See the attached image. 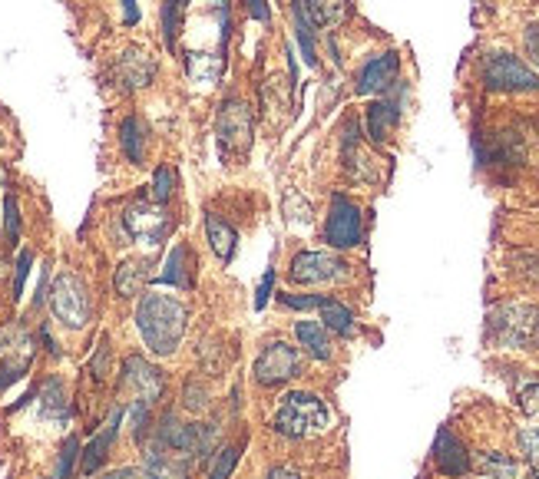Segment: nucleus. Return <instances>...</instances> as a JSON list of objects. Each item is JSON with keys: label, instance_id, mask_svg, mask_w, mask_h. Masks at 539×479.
<instances>
[{"label": "nucleus", "instance_id": "1", "mask_svg": "<svg viewBox=\"0 0 539 479\" xmlns=\"http://www.w3.org/2000/svg\"><path fill=\"white\" fill-rule=\"evenodd\" d=\"M136 328L149 354L172 357L179 351L182 337L189 328V311L176 295H163V291H146L136 304Z\"/></svg>", "mask_w": 539, "mask_h": 479}, {"label": "nucleus", "instance_id": "2", "mask_svg": "<svg viewBox=\"0 0 539 479\" xmlns=\"http://www.w3.org/2000/svg\"><path fill=\"white\" fill-rule=\"evenodd\" d=\"M331 413L325 407V400L308 394V390H295V394H285L282 404H278L272 417V430L282 433L288 440H305L315 437L328 427Z\"/></svg>", "mask_w": 539, "mask_h": 479}, {"label": "nucleus", "instance_id": "3", "mask_svg": "<svg viewBox=\"0 0 539 479\" xmlns=\"http://www.w3.org/2000/svg\"><path fill=\"white\" fill-rule=\"evenodd\" d=\"M490 337L493 344L500 347H530L539 344V308L533 304H500V308L490 311Z\"/></svg>", "mask_w": 539, "mask_h": 479}, {"label": "nucleus", "instance_id": "4", "mask_svg": "<svg viewBox=\"0 0 539 479\" xmlns=\"http://www.w3.org/2000/svg\"><path fill=\"white\" fill-rule=\"evenodd\" d=\"M50 311L63 328H70V331L86 328L93 318V301H90L86 281L80 275H73V271H60L50 288Z\"/></svg>", "mask_w": 539, "mask_h": 479}, {"label": "nucleus", "instance_id": "5", "mask_svg": "<svg viewBox=\"0 0 539 479\" xmlns=\"http://www.w3.org/2000/svg\"><path fill=\"white\" fill-rule=\"evenodd\" d=\"M483 83L503 93H533L539 90V73L513 53H490L483 60Z\"/></svg>", "mask_w": 539, "mask_h": 479}, {"label": "nucleus", "instance_id": "6", "mask_svg": "<svg viewBox=\"0 0 539 479\" xmlns=\"http://www.w3.org/2000/svg\"><path fill=\"white\" fill-rule=\"evenodd\" d=\"M169 228H172L169 212L159 202L139 199L133 205H126V212H123V235L129 238V242L156 248L169 235Z\"/></svg>", "mask_w": 539, "mask_h": 479}, {"label": "nucleus", "instance_id": "7", "mask_svg": "<svg viewBox=\"0 0 539 479\" xmlns=\"http://www.w3.org/2000/svg\"><path fill=\"white\" fill-rule=\"evenodd\" d=\"M348 261L328 252H298L291 258L288 278L295 285H331V281L348 278Z\"/></svg>", "mask_w": 539, "mask_h": 479}, {"label": "nucleus", "instance_id": "8", "mask_svg": "<svg viewBox=\"0 0 539 479\" xmlns=\"http://www.w3.org/2000/svg\"><path fill=\"white\" fill-rule=\"evenodd\" d=\"M298 364H301L298 347H291L285 341H272L262 354L255 357L252 377L262 387H282L285 380H291L298 374Z\"/></svg>", "mask_w": 539, "mask_h": 479}, {"label": "nucleus", "instance_id": "9", "mask_svg": "<svg viewBox=\"0 0 539 479\" xmlns=\"http://www.w3.org/2000/svg\"><path fill=\"white\" fill-rule=\"evenodd\" d=\"M364 235V219L361 209L354 205L348 195H334L331 209H328V222H325V238L334 248H354Z\"/></svg>", "mask_w": 539, "mask_h": 479}, {"label": "nucleus", "instance_id": "10", "mask_svg": "<svg viewBox=\"0 0 539 479\" xmlns=\"http://www.w3.org/2000/svg\"><path fill=\"white\" fill-rule=\"evenodd\" d=\"M215 129H219V139L225 149L245 152L252 146V110L242 100H225L219 119H215Z\"/></svg>", "mask_w": 539, "mask_h": 479}, {"label": "nucleus", "instance_id": "11", "mask_svg": "<svg viewBox=\"0 0 539 479\" xmlns=\"http://www.w3.org/2000/svg\"><path fill=\"white\" fill-rule=\"evenodd\" d=\"M123 387L133 390L136 400L156 404V400L163 397V390H166V377H163V370L149 364L146 357L133 354V357H126V361H123Z\"/></svg>", "mask_w": 539, "mask_h": 479}, {"label": "nucleus", "instance_id": "12", "mask_svg": "<svg viewBox=\"0 0 539 479\" xmlns=\"http://www.w3.org/2000/svg\"><path fill=\"white\" fill-rule=\"evenodd\" d=\"M113 76L116 83L123 86V90H143V86L153 83L156 76V57L149 50H139V47H129L123 50L120 57L113 63Z\"/></svg>", "mask_w": 539, "mask_h": 479}, {"label": "nucleus", "instance_id": "13", "mask_svg": "<svg viewBox=\"0 0 539 479\" xmlns=\"http://www.w3.org/2000/svg\"><path fill=\"white\" fill-rule=\"evenodd\" d=\"M397 70H401V57L397 53H381L371 63H364V70L358 73V93L374 96L387 93L397 83Z\"/></svg>", "mask_w": 539, "mask_h": 479}, {"label": "nucleus", "instance_id": "14", "mask_svg": "<svg viewBox=\"0 0 539 479\" xmlns=\"http://www.w3.org/2000/svg\"><path fill=\"white\" fill-rule=\"evenodd\" d=\"M120 423H123V410L116 407V410L110 413V420L103 423V430L96 433V437L90 440V446L83 450V460H80L83 476H93V473L106 463V456H110L113 443H116V433H120Z\"/></svg>", "mask_w": 539, "mask_h": 479}, {"label": "nucleus", "instance_id": "15", "mask_svg": "<svg viewBox=\"0 0 539 479\" xmlns=\"http://www.w3.org/2000/svg\"><path fill=\"white\" fill-rule=\"evenodd\" d=\"M143 479H186V456L153 440L143 453Z\"/></svg>", "mask_w": 539, "mask_h": 479}, {"label": "nucleus", "instance_id": "16", "mask_svg": "<svg viewBox=\"0 0 539 479\" xmlns=\"http://www.w3.org/2000/svg\"><path fill=\"white\" fill-rule=\"evenodd\" d=\"M434 460H437V470L444 473V476H463V473L470 470V453L463 450V443L447 427L437 433Z\"/></svg>", "mask_w": 539, "mask_h": 479}, {"label": "nucleus", "instance_id": "17", "mask_svg": "<svg viewBox=\"0 0 539 479\" xmlns=\"http://www.w3.org/2000/svg\"><path fill=\"white\" fill-rule=\"evenodd\" d=\"M149 258H126L120 261V268H116V275H113V288H116V295L120 298H136V295H143V288H146V281H149Z\"/></svg>", "mask_w": 539, "mask_h": 479}, {"label": "nucleus", "instance_id": "18", "mask_svg": "<svg viewBox=\"0 0 539 479\" xmlns=\"http://www.w3.org/2000/svg\"><path fill=\"white\" fill-rule=\"evenodd\" d=\"M298 344L315 357V361H331L334 357V344H331V331L321 321H298L295 324Z\"/></svg>", "mask_w": 539, "mask_h": 479}, {"label": "nucleus", "instance_id": "19", "mask_svg": "<svg viewBox=\"0 0 539 479\" xmlns=\"http://www.w3.org/2000/svg\"><path fill=\"white\" fill-rule=\"evenodd\" d=\"M206 235H209V245L215 258L222 261V265H229V261L235 258V248H239V235H235V228L219 219L215 212H206Z\"/></svg>", "mask_w": 539, "mask_h": 479}, {"label": "nucleus", "instance_id": "20", "mask_svg": "<svg viewBox=\"0 0 539 479\" xmlns=\"http://www.w3.org/2000/svg\"><path fill=\"white\" fill-rule=\"evenodd\" d=\"M146 143H149V129L143 126V119L126 116L120 123V146L126 152V159L136 162V166H143V162H146Z\"/></svg>", "mask_w": 539, "mask_h": 479}, {"label": "nucleus", "instance_id": "21", "mask_svg": "<svg viewBox=\"0 0 539 479\" xmlns=\"http://www.w3.org/2000/svg\"><path fill=\"white\" fill-rule=\"evenodd\" d=\"M156 443H163L166 450L179 453V456H189V427L186 423H179V417L172 410H166L163 417H159V427H156Z\"/></svg>", "mask_w": 539, "mask_h": 479}, {"label": "nucleus", "instance_id": "22", "mask_svg": "<svg viewBox=\"0 0 539 479\" xmlns=\"http://www.w3.org/2000/svg\"><path fill=\"white\" fill-rule=\"evenodd\" d=\"M40 413L53 423H67L70 404H67V390H63L60 377H47L40 387Z\"/></svg>", "mask_w": 539, "mask_h": 479}, {"label": "nucleus", "instance_id": "23", "mask_svg": "<svg viewBox=\"0 0 539 479\" xmlns=\"http://www.w3.org/2000/svg\"><path fill=\"white\" fill-rule=\"evenodd\" d=\"M301 7L311 27H334L348 17V0H305Z\"/></svg>", "mask_w": 539, "mask_h": 479}, {"label": "nucleus", "instance_id": "24", "mask_svg": "<svg viewBox=\"0 0 539 479\" xmlns=\"http://www.w3.org/2000/svg\"><path fill=\"white\" fill-rule=\"evenodd\" d=\"M222 70H225V63H222V57H215V53H189V57H186V73H189V80H192V83H199V86L219 83Z\"/></svg>", "mask_w": 539, "mask_h": 479}, {"label": "nucleus", "instance_id": "25", "mask_svg": "<svg viewBox=\"0 0 539 479\" xmlns=\"http://www.w3.org/2000/svg\"><path fill=\"white\" fill-rule=\"evenodd\" d=\"M315 311L321 314V324H325L328 331L341 334V337H351L354 334V314H351V308H344L341 301L321 298Z\"/></svg>", "mask_w": 539, "mask_h": 479}, {"label": "nucleus", "instance_id": "26", "mask_svg": "<svg viewBox=\"0 0 539 479\" xmlns=\"http://www.w3.org/2000/svg\"><path fill=\"white\" fill-rule=\"evenodd\" d=\"M394 126H397V106L394 103L377 100L368 106V136L374 139V143H384Z\"/></svg>", "mask_w": 539, "mask_h": 479}, {"label": "nucleus", "instance_id": "27", "mask_svg": "<svg viewBox=\"0 0 539 479\" xmlns=\"http://www.w3.org/2000/svg\"><path fill=\"white\" fill-rule=\"evenodd\" d=\"M159 281L163 285H176V288H189V248L186 245H176L166 258V268L159 271Z\"/></svg>", "mask_w": 539, "mask_h": 479}, {"label": "nucleus", "instance_id": "28", "mask_svg": "<svg viewBox=\"0 0 539 479\" xmlns=\"http://www.w3.org/2000/svg\"><path fill=\"white\" fill-rule=\"evenodd\" d=\"M470 466H477V470L490 479H516V473H520V466L506 453H480Z\"/></svg>", "mask_w": 539, "mask_h": 479}, {"label": "nucleus", "instance_id": "29", "mask_svg": "<svg viewBox=\"0 0 539 479\" xmlns=\"http://www.w3.org/2000/svg\"><path fill=\"white\" fill-rule=\"evenodd\" d=\"M295 30H298V43H301V53H305L308 67H318L315 27L308 24V17H305V7H301V0H295Z\"/></svg>", "mask_w": 539, "mask_h": 479}, {"label": "nucleus", "instance_id": "30", "mask_svg": "<svg viewBox=\"0 0 539 479\" xmlns=\"http://www.w3.org/2000/svg\"><path fill=\"white\" fill-rule=\"evenodd\" d=\"M189 437H192V443H189V456H209L212 453V446H215V440H219V427L215 423H189Z\"/></svg>", "mask_w": 539, "mask_h": 479}, {"label": "nucleus", "instance_id": "31", "mask_svg": "<svg viewBox=\"0 0 539 479\" xmlns=\"http://www.w3.org/2000/svg\"><path fill=\"white\" fill-rule=\"evenodd\" d=\"M182 407H186L189 413H202L209 407V390L202 387L199 377H189L186 380V390H182Z\"/></svg>", "mask_w": 539, "mask_h": 479}, {"label": "nucleus", "instance_id": "32", "mask_svg": "<svg viewBox=\"0 0 539 479\" xmlns=\"http://www.w3.org/2000/svg\"><path fill=\"white\" fill-rule=\"evenodd\" d=\"M520 450L526 456V466L539 479V427H523L520 430Z\"/></svg>", "mask_w": 539, "mask_h": 479}, {"label": "nucleus", "instance_id": "33", "mask_svg": "<svg viewBox=\"0 0 539 479\" xmlns=\"http://www.w3.org/2000/svg\"><path fill=\"white\" fill-rule=\"evenodd\" d=\"M235 463H239V446H225V450H219V456H215V466L209 470V479H229Z\"/></svg>", "mask_w": 539, "mask_h": 479}, {"label": "nucleus", "instance_id": "34", "mask_svg": "<svg viewBox=\"0 0 539 479\" xmlns=\"http://www.w3.org/2000/svg\"><path fill=\"white\" fill-rule=\"evenodd\" d=\"M179 10H182V4H176V0H166V7H163V34H166V47H169V50H176Z\"/></svg>", "mask_w": 539, "mask_h": 479}, {"label": "nucleus", "instance_id": "35", "mask_svg": "<svg viewBox=\"0 0 539 479\" xmlns=\"http://www.w3.org/2000/svg\"><path fill=\"white\" fill-rule=\"evenodd\" d=\"M172 189H176V179H172V169L169 166H159L156 176H153V202L166 205L172 199Z\"/></svg>", "mask_w": 539, "mask_h": 479}, {"label": "nucleus", "instance_id": "36", "mask_svg": "<svg viewBox=\"0 0 539 479\" xmlns=\"http://www.w3.org/2000/svg\"><path fill=\"white\" fill-rule=\"evenodd\" d=\"M513 271L526 281H536L539 285V255L536 252H516L513 255Z\"/></svg>", "mask_w": 539, "mask_h": 479}, {"label": "nucleus", "instance_id": "37", "mask_svg": "<svg viewBox=\"0 0 539 479\" xmlns=\"http://www.w3.org/2000/svg\"><path fill=\"white\" fill-rule=\"evenodd\" d=\"M149 407L146 400H133V407H129V417H133V437L143 440L146 437V427H149Z\"/></svg>", "mask_w": 539, "mask_h": 479}, {"label": "nucleus", "instance_id": "38", "mask_svg": "<svg viewBox=\"0 0 539 479\" xmlns=\"http://www.w3.org/2000/svg\"><path fill=\"white\" fill-rule=\"evenodd\" d=\"M77 453H80V440H77V437H70L67 446H63V453H60V466H57V476H53V479H67V476L73 473Z\"/></svg>", "mask_w": 539, "mask_h": 479}, {"label": "nucleus", "instance_id": "39", "mask_svg": "<svg viewBox=\"0 0 539 479\" xmlns=\"http://www.w3.org/2000/svg\"><path fill=\"white\" fill-rule=\"evenodd\" d=\"M4 212H7V219H4L7 242H10V245H17V235H20V209H17V199H14V195H10V199L4 202Z\"/></svg>", "mask_w": 539, "mask_h": 479}, {"label": "nucleus", "instance_id": "40", "mask_svg": "<svg viewBox=\"0 0 539 479\" xmlns=\"http://www.w3.org/2000/svg\"><path fill=\"white\" fill-rule=\"evenodd\" d=\"M30 265H34V252H20V258H17V275H14V298H20L24 295V281H27V275H30Z\"/></svg>", "mask_w": 539, "mask_h": 479}, {"label": "nucleus", "instance_id": "41", "mask_svg": "<svg viewBox=\"0 0 539 479\" xmlns=\"http://www.w3.org/2000/svg\"><path fill=\"white\" fill-rule=\"evenodd\" d=\"M520 410L526 413V417L539 420V384H530L520 390Z\"/></svg>", "mask_w": 539, "mask_h": 479}, {"label": "nucleus", "instance_id": "42", "mask_svg": "<svg viewBox=\"0 0 539 479\" xmlns=\"http://www.w3.org/2000/svg\"><path fill=\"white\" fill-rule=\"evenodd\" d=\"M278 301H282L285 308H295V311H311V308H318L321 295H278Z\"/></svg>", "mask_w": 539, "mask_h": 479}, {"label": "nucleus", "instance_id": "43", "mask_svg": "<svg viewBox=\"0 0 539 479\" xmlns=\"http://www.w3.org/2000/svg\"><path fill=\"white\" fill-rule=\"evenodd\" d=\"M106 370H110V341H100V351H96V357H93V377L96 380H103L106 377Z\"/></svg>", "mask_w": 539, "mask_h": 479}, {"label": "nucleus", "instance_id": "44", "mask_svg": "<svg viewBox=\"0 0 539 479\" xmlns=\"http://www.w3.org/2000/svg\"><path fill=\"white\" fill-rule=\"evenodd\" d=\"M272 285H275V271L268 268L265 275H262V285H258V295H255V308L262 311L265 304H268V295H272Z\"/></svg>", "mask_w": 539, "mask_h": 479}, {"label": "nucleus", "instance_id": "45", "mask_svg": "<svg viewBox=\"0 0 539 479\" xmlns=\"http://www.w3.org/2000/svg\"><path fill=\"white\" fill-rule=\"evenodd\" d=\"M249 10H252V17L258 20V24H268V20H272V10H268L265 0H249Z\"/></svg>", "mask_w": 539, "mask_h": 479}, {"label": "nucleus", "instance_id": "46", "mask_svg": "<svg viewBox=\"0 0 539 479\" xmlns=\"http://www.w3.org/2000/svg\"><path fill=\"white\" fill-rule=\"evenodd\" d=\"M526 50H530L533 63L539 67V27H530V30H526Z\"/></svg>", "mask_w": 539, "mask_h": 479}, {"label": "nucleus", "instance_id": "47", "mask_svg": "<svg viewBox=\"0 0 539 479\" xmlns=\"http://www.w3.org/2000/svg\"><path fill=\"white\" fill-rule=\"evenodd\" d=\"M268 479H301L295 470H288V466H275V470H268Z\"/></svg>", "mask_w": 539, "mask_h": 479}, {"label": "nucleus", "instance_id": "48", "mask_svg": "<svg viewBox=\"0 0 539 479\" xmlns=\"http://www.w3.org/2000/svg\"><path fill=\"white\" fill-rule=\"evenodd\" d=\"M123 7H126V24L133 27L136 20H139V10H136V0H123Z\"/></svg>", "mask_w": 539, "mask_h": 479}, {"label": "nucleus", "instance_id": "49", "mask_svg": "<svg viewBox=\"0 0 539 479\" xmlns=\"http://www.w3.org/2000/svg\"><path fill=\"white\" fill-rule=\"evenodd\" d=\"M106 479H136V470H116V473H110Z\"/></svg>", "mask_w": 539, "mask_h": 479}, {"label": "nucleus", "instance_id": "50", "mask_svg": "<svg viewBox=\"0 0 539 479\" xmlns=\"http://www.w3.org/2000/svg\"><path fill=\"white\" fill-rule=\"evenodd\" d=\"M0 182H4V172H0Z\"/></svg>", "mask_w": 539, "mask_h": 479}]
</instances>
